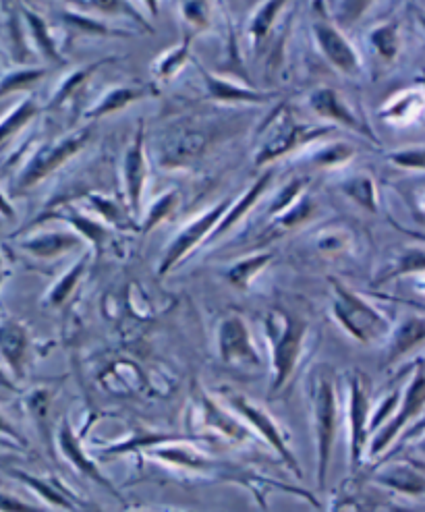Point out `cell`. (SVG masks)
Masks as SVG:
<instances>
[{
    "mask_svg": "<svg viewBox=\"0 0 425 512\" xmlns=\"http://www.w3.org/2000/svg\"><path fill=\"white\" fill-rule=\"evenodd\" d=\"M23 17L27 21V27H30L32 38L36 40L40 52L46 56V59L52 61V63H63L59 46H56V40L52 38L46 21L40 15H36L34 11H30V9H23Z\"/></svg>",
    "mask_w": 425,
    "mask_h": 512,
    "instance_id": "obj_25",
    "label": "cell"
},
{
    "mask_svg": "<svg viewBox=\"0 0 425 512\" xmlns=\"http://www.w3.org/2000/svg\"><path fill=\"white\" fill-rule=\"evenodd\" d=\"M374 483L378 486L392 490L394 494H401L405 498L419 500L425 492V479H423V467L401 463V465H390L388 469L380 471L374 477Z\"/></svg>",
    "mask_w": 425,
    "mask_h": 512,
    "instance_id": "obj_17",
    "label": "cell"
},
{
    "mask_svg": "<svg viewBox=\"0 0 425 512\" xmlns=\"http://www.w3.org/2000/svg\"><path fill=\"white\" fill-rule=\"evenodd\" d=\"M270 181H272V173H264L258 181H255L253 185H251V189L239 199V202L235 204V206H229V214H224L222 216V220L216 224V229L212 231V239H218L220 235H224L226 231H231L233 226L253 208V204L258 202V199L266 193V189H268V185H270Z\"/></svg>",
    "mask_w": 425,
    "mask_h": 512,
    "instance_id": "obj_20",
    "label": "cell"
},
{
    "mask_svg": "<svg viewBox=\"0 0 425 512\" xmlns=\"http://www.w3.org/2000/svg\"><path fill=\"white\" fill-rule=\"evenodd\" d=\"M65 19H67L71 25H75L77 30H83V32L98 34V36H123V32L112 30V27H106L102 21H94V19H90V17L65 13Z\"/></svg>",
    "mask_w": 425,
    "mask_h": 512,
    "instance_id": "obj_38",
    "label": "cell"
},
{
    "mask_svg": "<svg viewBox=\"0 0 425 512\" xmlns=\"http://www.w3.org/2000/svg\"><path fill=\"white\" fill-rule=\"evenodd\" d=\"M301 187L303 183L299 179L291 181L285 189L280 191V195L274 199V206L270 208V214H282L287 208H291L297 199H299V193H301Z\"/></svg>",
    "mask_w": 425,
    "mask_h": 512,
    "instance_id": "obj_42",
    "label": "cell"
},
{
    "mask_svg": "<svg viewBox=\"0 0 425 512\" xmlns=\"http://www.w3.org/2000/svg\"><path fill=\"white\" fill-rule=\"evenodd\" d=\"M343 191L367 212L378 210V193L370 175H355L343 183Z\"/></svg>",
    "mask_w": 425,
    "mask_h": 512,
    "instance_id": "obj_27",
    "label": "cell"
},
{
    "mask_svg": "<svg viewBox=\"0 0 425 512\" xmlns=\"http://www.w3.org/2000/svg\"><path fill=\"white\" fill-rule=\"evenodd\" d=\"M272 260V253H260L253 255V258H247L243 262H237L229 272H226V278L237 289H247L249 282L258 276Z\"/></svg>",
    "mask_w": 425,
    "mask_h": 512,
    "instance_id": "obj_28",
    "label": "cell"
},
{
    "mask_svg": "<svg viewBox=\"0 0 425 512\" xmlns=\"http://www.w3.org/2000/svg\"><path fill=\"white\" fill-rule=\"evenodd\" d=\"M75 229L79 231L77 235L83 239H90L98 249H100V245H102V241L110 235V231L106 229V226H102L100 222H94L92 218H88V216H83V214H77V212H71L69 216H65Z\"/></svg>",
    "mask_w": 425,
    "mask_h": 512,
    "instance_id": "obj_36",
    "label": "cell"
},
{
    "mask_svg": "<svg viewBox=\"0 0 425 512\" xmlns=\"http://www.w3.org/2000/svg\"><path fill=\"white\" fill-rule=\"evenodd\" d=\"M351 154H353V150H351L349 146L336 144V146H328L326 150L318 152L311 160H314V162L320 164V166H330V164H340V162L349 160Z\"/></svg>",
    "mask_w": 425,
    "mask_h": 512,
    "instance_id": "obj_43",
    "label": "cell"
},
{
    "mask_svg": "<svg viewBox=\"0 0 425 512\" xmlns=\"http://www.w3.org/2000/svg\"><path fill=\"white\" fill-rule=\"evenodd\" d=\"M266 334L272 347L270 396L280 394L293 380L303 353L307 324L285 309H272L266 318Z\"/></svg>",
    "mask_w": 425,
    "mask_h": 512,
    "instance_id": "obj_2",
    "label": "cell"
},
{
    "mask_svg": "<svg viewBox=\"0 0 425 512\" xmlns=\"http://www.w3.org/2000/svg\"><path fill=\"white\" fill-rule=\"evenodd\" d=\"M204 81L208 85V92L212 98L220 102H245V104H258L266 102L272 98V94H262V92H253L249 88H243V85L229 81V79H220L202 69Z\"/></svg>",
    "mask_w": 425,
    "mask_h": 512,
    "instance_id": "obj_19",
    "label": "cell"
},
{
    "mask_svg": "<svg viewBox=\"0 0 425 512\" xmlns=\"http://www.w3.org/2000/svg\"><path fill=\"white\" fill-rule=\"evenodd\" d=\"M347 506H351V498H347V496H334L332 500H330V506H328V512H345L347 510Z\"/></svg>",
    "mask_w": 425,
    "mask_h": 512,
    "instance_id": "obj_47",
    "label": "cell"
},
{
    "mask_svg": "<svg viewBox=\"0 0 425 512\" xmlns=\"http://www.w3.org/2000/svg\"><path fill=\"white\" fill-rule=\"evenodd\" d=\"M423 148H415V150H403V152H394L390 154V160L399 166L405 168H415V170H423Z\"/></svg>",
    "mask_w": 425,
    "mask_h": 512,
    "instance_id": "obj_45",
    "label": "cell"
},
{
    "mask_svg": "<svg viewBox=\"0 0 425 512\" xmlns=\"http://www.w3.org/2000/svg\"><path fill=\"white\" fill-rule=\"evenodd\" d=\"M423 405H425V380H423V367L419 361L411 382L401 392L399 407H396V411L390 415V419L382 425V428L370 436V442H367V450H365L370 454V459L380 457V454L386 452L392 446V442L405 432V428L411 421L421 417Z\"/></svg>",
    "mask_w": 425,
    "mask_h": 512,
    "instance_id": "obj_7",
    "label": "cell"
},
{
    "mask_svg": "<svg viewBox=\"0 0 425 512\" xmlns=\"http://www.w3.org/2000/svg\"><path fill=\"white\" fill-rule=\"evenodd\" d=\"M307 388L316 438V481L318 490L324 492L338 434V394L332 369L326 365L314 369Z\"/></svg>",
    "mask_w": 425,
    "mask_h": 512,
    "instance_id": "obj_1",
    "label": "cell"
},
{
    "mask_svg": "<svg viewBox=\"0 0 425 512\" xmlns=\"http://www.w3.org/2000/svg\"><path fill=\"white\" fill-rule=\"evenodd\" d=\"M129 512H189V510H173V508H164V510H156V508H137V510H129Z\"/></svg>",
    "mask_w": 425,
    "mask_h": 512,
    "instance_id": "obj_49",
    "label": "cell"
},
{
    "mask_svg": "<svg viewBox=\"0 0 425 512\" xmlns=\"http://www.w3.org/2000/svg\"><path fill=\"white\" fill-rule=\"evenodd\" d=\"M90 137H92V129L85 127L59 141H52V144L42 146L23 168V173L17 179V189L25 191L34 187L36 183H40L42 179H46L50 173H54L56 168L63 166L73 156H77L85 148V144H88Z\"/></svg>",
    "mask_w": 425,
    "mask_h": 512,
    "instance_id": "obj_9",
    "label": "cell"
},
{
    "mask_svg": "<svg viewBox=\"0 0 425 512\" xmlns=\"http://www.w3.org/2000/svg\"><path fill=\"white\" fill-rule=\"evenodd\" d=\"M79 243H81V237L75 233H44L30 241H25L23 247L30 253H34L36 258L50 260V258H56V255L71 251Z\"/></svg>",
    "mask_w": 425,
    "mask_h": 512,
    "instance_id": "obj_21",
    "label": "cell"
},
{
    "mask_svg": "<svg viewBox=\"0 0 425 512\" xmlns=\"http://www.w3.org/2000/svg\"><path fill=\"white\" fill-rule=\"evenodd\" d=\"M226 210H229V202H220L214 208L206 210L200 218H195L193 222H189L185 229L173 239V243L168 245L164 258L158 266V274L160 276L168 274V270L177 266L193 247L200 245L216 229V224L222 220Z\"/></svg>",
    "mask_w": 425,
    "mask_h": 512,
    "instance_id": "obj_12",
    "label": "cell"
},
{
    "mask_svg": "<svg viewBox=\"0 0 425 512\" xmlns=\"http://www.w3.org/2000/svg\"><path fill=\"white\" fill-rule=\"evenodd\" d=\"M38 104L34 102V98H25L21 100L13 112H9V115L0 121V144L3 141L11 139L15 133H19L27 123H30L36 115H38Z\"/></svg>",
    "mask_w": 425,
    "mask_h": 512,
    "instance_id": "obj_26",
    "label": "cell"
},
{
    "mask_svg": "<svg viewBox=\"0 0 425 512\" xmlns=\"http://www.w3.org/2000/svg\"><path fill=\"white\" fill-rule=\"evenodd\" d=\"M88 262H90V253H85L83 258L79 260V262H75L73 266H71V270L54 284L52 287V291H50V295H48V303L50 305H54V307H59V305H63L67 299H69V295L73 293V289L77 287V282H79V278L83 276V272H85V268H88Z\"/></svg>",
    "mask_w": 425,
    "mask_h": 512,
    "instance_id": "obj_29",
    "label": "cell"
},
{
    "mask_svg": "<svg viewBox=\"0 0 425 512\" xmlns=\"http://www.w3.org/2000/svg\"><path fill=\"white\" fill-rule=\"evenodd\" d=\"M56 446H59L61 454L65 457V461L79 473L83 475L85 479H90L92 483H96L98 488H102L104 492H108L112 498H117L119 502H125L123 494L117 490L115 483L110 481V477H106L98 463L90 457L88 452H85V448L81 446V440L79 436L75 434L73 425L67 417H63V421L59 423V430H56Z\"/></svg>",
    "mask_w": 425,
    "mask_h": 512,
    "instance_id": "obj_10",
    "label": "cell"
},
{
    "mask_svg": "<svg viewBox=\"0 0 425 512\" xmlns=\"http://www.w3.org/2000/svg\"><path fill=\"white\" fill-rule=\"evenodd\" d=\"M0 436H5V438H9V440H13V442H17L19 446H25V440L21 438V434L13 428V425L0 415Z\"/></svg>",
    "mask_w": 425,
    "mask_h": 512,
    "instance_id": "obj_46",
    "label": "cell"
},
{
    "mask_svg": "<svg viewBox=\"0 0 425 512\" xmlns=\"http://www.w3.org/2000/svg\"><path fill=\"white\" fill-rule=\"evenodd\" d=\"M148 177V162H146V150H144V127L139 125L133 144L125 154L123 162V181H125V193L129 199V210L137 218L141 214V195H144Z\"/></svg>",
    "mask_w": 425,
    "mask_h": 512,
    "instance_id": "obj_13",
    "label": "cell"
},
{
    "mask_svg": "<svg viewBox=\"0 0 425 512\" xmlns=\"http://www.w3.org/2000/svg\"><path fill=\"white\" fill-rule=\"evenodd\" d=\"M189 44H191V36H187L181 46H177V48H173L170 52L162 54L160 59L156 61V65H154L156 77H160V79L173 77V75L183 67V63L187 61V56H189Z\"/></svg>",
    "mask_w": 425,
    "mask_h": 512,
    "instance_id": "obj_32",
    "label": "cell"
},
{
    "mask_svg": "<svg viewBox=\"0 0 425 512\" xmlns=\"http://www.w3.org/2000/svg\"><path fill=\"white\" fill-rule=\"evenodd\" d=\"M98 65H94V67H88V69H81V71H77V73H73L61 88H59V92H56V96L52 98V102H50V108H56V106H61L67 98H71L73 94H75V90L79 88L81 85V81L90 75V71H94Z\"/></svg>",
    "mask_w": 425,
    "mask_h": 512,
    "instance_id": "obj_41",
    "label": "cell"
},
{
    "mask_svg": "<svg viewBox=\"0 0 425 512\" xmlns=\"http://www.w3.org/2000/svg\"><path fill=\"white\" fill-rule=\"evenodd\" d=\"M372 46L376 52L386 61H392L396 56V50H399V34H396V25L384 23L370 34Z\"/></svg>",
    "mask_w": 425,
    "mask_h": 512,
    "instance_id": "obj_34",
    "label": "cell"
},
{
    "mask_svg": "<svg viewBox=\"0 0 425 512\" xmlns=\"http://www.w3.org/2000/svg\"><path fill=\"white\" fill-rule=\"evenodd\" d=\"M222 392H224V401H226V405H229L231 413H235L243 421V425L251 434H258L278 454V459L287 465V469L293 471L295 477L301 479L303 469L289 444V436L285 430L280 428V423L264 407L255 405L245 394L235 392V390H222Z\"/></svg>",
    "mask_w": 425,
    "mask_h": 512,
    "instance_id": "obj_4",
    "label": "cell"
},
{
    "mask_svg": "<svg viewBox=\"0 0 425 512\" xmlns=\"http://www.w3.org/2000/svg\"><path fill=\"white\" fill-rule=\"evenodd\" d=\"M206 137L202 133H181L179 137L170 139L164 146V164L177 166L195 156H200L206 148Z\"/></svg>",
    "mask_w": 425,
    "mask_h": 512,
    "instance_id": "obj_22",
    "label": "cell"
},
{
    "mask_svg": "<svg viewBox=\"0 0 425 512\" xmlns=\"http://www.w3.org/2000/svg\"><path fill=\"white\" fill-rule=\"evenodd\" d=\"M314 36L326 59L345 75H357L361 71L359 56L349 40L340 34L336 27L328 21L314 23Z\"/></svg>",
    "mask_w": 425,
    "mask_h": 512,
    "instance_id": "obj_14",
    "label": "cell"
},
{
    "mask_svg": "<svg viewBox=\"0 0 425 512\" xmlns=\"http://www.w3.org/2000/svg\"><path fill=\"white\" fill-rule=\"evenodd\" d=\"M46 75L44 69H17L7 73L3 79H0V98L13 94V92H21L32 88V85L42 79Z\"/></svg>",
    "mask_w": 425,
    "mask_h": 512,
    "instance_id": "obj_31",
    "label": "cell"
},
{
    "mask_svg": "<svg viewBox=\"0 0 425 512\" xmlns=\"http://www.w3.org/2000/svg\"><path fill=\"white\" fill-rule=\"evenodd\" d=\"M425 338V324L423 318H413L407 320L399 330L392 334L390 340V351H388V363L405 357L411 353L415 347H419Z\"/></svg>",
    "mask_w": 425,
    "mask_h": 512,
    "instance_id": "obj_23",
    "label": "cell"
},
{
    "mask_svg": "<svg viewBox=\"0 0 425 512\" xmlns=\"http://www.w3.org/2000/svg\"><path fill=\"white\" fill-rule=\"evenodd\" d=\"M183 15L191 25L204 27L210 17V5L208 3H183Z\"/></svg>",
    "mask_w": 425,
    "mask_h": 512,
    "instance_id": "obj_44",
    "label": "cell"
},
{
    "mask_svg": "<svg viewBox=\"0 0 425 512\" xmlns=\"http://www.w3.org/2000/svg\"><path fill=\"white\" fill-rule=\"evenodd\" d=\"M309 104L322 119L336 121L340 125H345V127L357 131L359 135H365L370 141H376V135L370 129V125H367L365 119H361L357 112L343 98H340L334 90H330V88L316 90L314 94L309 96Z\"/></svg>",
    "mask_w": 425,
    "mask_h": 512,
    "instance_id": "obj_15",
    "label": "cell"
},
{
    "mask_svg": "<svg viewBox=\"0 0 425 512\" xmlns=\"http://www.w3.org/2000/svg\"><path fill=\"white\" fill-rule=\"evenodd\" d=\"M197 407H200L202 423L206 425V428L214 430L222 438L231 440L235 444H243L253 438V434L245 428L243 421L235 413L226 411L220 403H216L214 398H210L202 390H200V394H197Z\"/></svg>",
    "mask_w": 425,
    "mask_h": 512,
    "instance_id": "obj_16",
    "label": "cell"
},
{
    "mask_svg": "<svg viewBox=\"0 0 425 512\" xmlns=\"http://www.w3.org/2000/svg\"><path fill=\"white\" fill-rule=\"evenodd\" d=\"M330 282L334 316L355 340L363 345H372L390 334V322L380 309L367 303L361 295L353 293L343 282L334 278H330Z\"/></svg>",
    "mask_w": 425,
    "mask_h": 512,
    "instance_id": "obj_3",
    "label": "cell"
},
{
    "mask_svg": "<svg viewBox=\"0 0 425 512\" xmlns=\"http://www.w3.org/2000/svg\"><path fill=\"white\" fill-rule=\"evenodd\" d=\"M0 214L7 216V218H15V210H13V206L9 204V199L3 193H0Z\"/></svg>",
    "mask_w": 425,
    "mask_h": 512,
    "instance_id": "obj_48",
    "label": "cell"
},
{
    "mask_svg": "<svg viewBox=\"0 0 425 512\" xmlns=\"http://www.w3.org/2000/svg\"><path fill=\"white\" fill-rule=\"evenodd\" d=\"M372 417V384L361 369H353L347 376V425H349V467L357 473L370 442Z\"/></svg>",
    "mask_w": 425,
    "mask_h": 512,
    "instance_id": "obj_6",
    "label": "cell"
},
{
    "mask_svg": "<svg viewBox=\"0 0 425 512\" xmlns=\"http://www.w3.org/2000/svg\"><path fill=\"white\" fill-rule=\"evenodd\" d=\"M316 206H314V199L309 197H301L297 199V202L287 208L285 212H282V216L276 220V224L280 226V229H297V226H301L303 222H307L311 218V214H314Z\"/></svg>",
    "mask_w": 425,
    "mask_h": 512,
    "instance_id": "obj_35",
    "label": "cell"
},
{
    "mask_svg": "<svg viewBox=\"0 0 425 512\" xmlns=\"http://www.w3.org/2000/svg\"><path fill=\"white\" fill-rule=\"evenodd\" d=\"M0 355L11 367L17 380L25 376L27 357H30V336L17 322H0Z\"/></svg>",
    "mask_w": 425,
    "mask_h": 512,
    "instance_id": "obj_18",
    "label": "cell"
},
{
    "mask_svg": "<svg viewBox=\"0 0 425 512\" xmlns=\"http://www.w3.org/2000/svg\"><path fill=\"white\" fill-rule=\"evenodd\" d=\"M148 96V90L146 88H133V85H125V88H115L110 90L85 117L88 119H102L106 115H110V112H117L125 106H129L131 102L139 100V98H146Z\"/></svg>",
    "mask_w": 425,
    "mask_h": 512,
    "instance_id": "obj_24",
    "label": "cell"
},
{
    "mask_svg": "<svg viewBox=\"0 0 425 512\" xmlns=\"http://www.w3.org/2000/svg\"><path fill=\"white\" fill-rule=\"evenodd\" d=\"M177 204H179V195H177L175 191H168L166 195H162V197L158 199V202L152 206V210H150V214H148V218H146L144 233H148L150 229H154V226H156L158 222L166 220L170 214H173L175 208H177Z\"/></svg>",
    "mask_w": 425,
    "mask_h": 512,
    "instance_id": "obj_37",
    "label": "cell"
},
{
    "mask_svg": "<svg viewBox=\"0 0 425 512\" xmlns=\"http://www.w3.org/2000/svg\"><path fill=\"white\" fill-rule=\"evenodd\" d=\"M411 272H423V249H413L405 255H401L399 262H396V266L392 268L390 274L384 276L386 278H392V276H403V274H411Z\"/></svg>",
    "mask_w": 425,
    "mask_h": 512,
    "instance_id": "obj_39",
    "label": "cell"
},
{
    "mask_svg": "<svg viewBox=\"0 0 425 512\" xmlns=\"http://www.w3.org/2000/svg\"><path fill=\"white\" fill-rule=\"evenodd\" d=\"M332 127H314V125H299L287 104H280L278 110H274L266 125L260 129V135L264 137L262 146L255 154V164L262 166L268 164L280 156H287L297 146L305 144V141L318 139L322 135H328Z\"/></svg>",
    "mask_w": 425,
    "mask_h": 512,
    "instance_id": "obj_5",
    "label": "cell"
},
{
    "mask_svg": "<svg viewBox=\"0 0 425 512\" xmlns=\"http://www.w3.org/2000/svg\"><path fill=\"white\" fill-rule=\"evenodd\" d=\"M0 512H48V508L27 502L11 492L0 490Z\"/></svg>",
    "mask_w": 425,
    "mask_h": 512,
    "instance_id": "obj_40",
    "label": "cell"
},
{
    "mask_svg": "<svg viewBox=\"0 0 425 512\" xmlns=\"http://www.w3.org/2000/svg\"><path fill=\"white\" fill-rule=\"evenodd\" d=\"M7 475L17 479L21 486L34 492L46 508L63 510V512H102L98 504L73 492L67 483L56 475H34L15 467H0Z\"/></svg>",
    "mask_w": 425,
    "mask_h": 512,
    "instance_id": "obj_8",
    "label": "cell"
},
{
    "mask_svg": "<svg viewBox=\"0 0 425 512\" xmlns=\"http://www.w3.org/2000/svg\"><path fill=\"white\" fill-rule=\"evenodd\" d=\"M282 7H285V3H266V5L260 7L258 13H255V17L251 21V27H249L251 38H253L255 44H260V42L266 40V36L272 30V23L276 21Z\"/></svg>",
    "mask_w": 425,
    "mask_h": 512,
    "instance_id": "obj_33",
    "label": "cell"
},
{
    "mask_svg": "<svg viewBox=\"0 0 425 512\" xmlns=\"http://www.w3.org/2000/svg\"><path fill=\"white\" fill-rule=\"evenodd\" d=\"M3 280H5V272H3V268H0V284H3Z\"/></svg>",
    "mask_w": 425,
    "mask_h": 512,
    "instance_id": "obj_50",
    "label": "cell"
},
{
    "mask_svg": "<svg viewBox=\"0 0 425 512\" xmlns=\"http://www.w3.org/2000/svg\"><path fill=\"white\" fill-rule=\"evenodd\" d=\"M421 104H423L421 94L419 92H409V94L399 96L394 102L386 104L380 112V117L388 119V121L405 123V121H411L417 115V112L421 110Z\"/></svg>",
    "mask_w": 425,
    "mask_h": 512,
    "instance_id": "obj_30",
    "label": "cell"
},
{
    "mask_svg": "<svg viewBox=\"0 0 425 512\" xmlns=\"http://www.w3.org/2000/svg\"><path fill=\"white\" fill-rule=\"evenodd\" d=\"M218 355L222 363L239 369H255L262 365L245 320L237 316L226 318L218 328Z\"/></svg>",
    "mask_w": 425,
    "mask_h": 512,
    "instance_id": "obj_11",
    "label": "cell"
}]
</instances>
